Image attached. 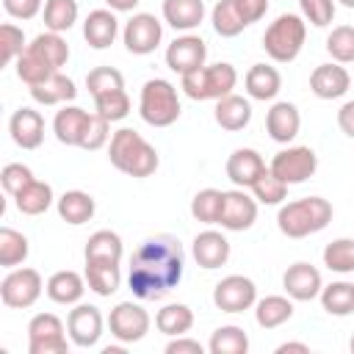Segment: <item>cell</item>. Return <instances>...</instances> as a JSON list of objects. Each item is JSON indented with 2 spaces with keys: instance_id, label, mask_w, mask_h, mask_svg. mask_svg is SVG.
<instances>
[{
  "instance_id": "cell-1",
  "label": "cell",
  "mask_w": 354,
  "mask_h": 354,
  "mask_svg": "<svg viewBox=\"0 0 354 354\" xmlns=\"http://www.w3.org/2000/svg\"><path fill=\"white\" fill-rule=\"evenodd\" d=\"M183 266H185L183 243L174 235L147 238L130 257L127 285H130L133 296L141 301L163 299L171 288L180 285Z\"/></svg>"
},
{
  "instance_id": "cell-2",
  "label": "cell",
  "mask_w": 354,
  "mask_h": 354,
  "mask_svg": "<svg viewBox=\"0 0 354 354\" xmlns=\"http://www.w3.org/2000/svg\"><path fill=\"white\" fill-rule=\"evenodd\" d=\"M108 160L113 169H119L127 177L144 180L149 174H155V169L160 166L158 149L133 127H122L111 136V147H108Z\"/></svg>"
},
{
  "instance_id": "cell-3",
  "label": "cell",
  "mask_w": 354,
  "mask_h": 354,
  "mask_svg": "<svg viewBox=\"0 0 354 354\" xmlns=\"http://www.w3.org/2000/svg\"><path fill=\"white\" fill-rule=\"evenodd\" d=\"M332 221V205L324 196H301L285 202L277 213V227L288 238H307Z\"/></svg>"
},
{
  "instance_id": "cell-4",
  "label": "cell",
  "mask_w": 354,
  "mask_h": 354,
  "mask_svg": "<svg viewBox=\"0 0 354 354\" xmlns=\"http://www.w3.org/2000/svg\"><path fill=\"white\" fill-rule=\"evenodd\" d=\"M307 39V19L301 14H279L263 33V50L277 64H290L299 58Z\"/></svg>"
},
{
  "instance_id": "cell-5",
  "label": "cell",
  "mask_w": 354,
  "mask_h": 354,
  "mask_svg": "<svg viewBox=\"0 0 354 354\" xmlns=\"http://www.w3.org/2000/svg\"><path fill=\"white\" fill-rule=\"evenodd\" d=\"M235 83H238V72L227 61L205 64L194 72L180 75V88L191 100H221V97L232 94Z\"/></svg>"
},
{
  "instance_id": "cell-6",
  "label": "cell",
  "mask_w": 354,
  "mask_h": 354,
  "mask_svg": "<svg viewBox=\"0 0 354 354\" xmlns=\"http://www.w3.org/2000/svg\"><path fill=\"white\" fill-rule=\"evenodd\" d=\"M180 97L177 88L166 77H152L141 86L138 113L149 127H169L180 119Z\"/></svg>"
},
{
  "instance_id": "cell-7",
  "label": "cell",
  "mask_w": 354,
  "mask_h": 354,
  "mask_svg": "<svg viewBox=\"0 0 354 354\" xmlns=\"http://www.w3.org/2000/svg\"><path fill=\"white\" fill-rule=\"evenodd\" d=\"M44 285L47 282L36 268H11L0 282V301L11 310H28L39 301Z\"/></svg>"
},
{
  "instance_id": "cell-8",
  "label": "cell",
  "mask_w": 354,
  "mask_h": 354,
  "mask_svg": "<svg viewBox=\"0 0 354 354\" xmlns=\"http://www.w3.org/2000/svg\"><path fill=\"white\" fill-rule=\"evenodd\" d=\"M315 169H318V155L313 152V147H304V144L279 149L268 163V171L288 185L307 183L315 174Z\"/></svg>"
},
{
  "instance_id": "cell-9",
  "label": "cell",
  "mask_w": 354,
  "mask_h": 354,
  "mask_svg": "<svg viewBox=\"0 0 354 354\" xmlns=\"http://www.w3.org/2000/svg\"><path fill=\"white\" fill-rule=\"evenodd\" d=\"M69 340L55 313H36L28 324V354H66Z\"/></svg>"
},
{
  "instance_id": "cell-10",
  "label": "cell",
  "mask_w": 354,
  "mask_h": 354,
  "mask_svg": "<svg viewBox=\"0 0 354 354\" xmlns=\"http://www.w3.org/2000/svg\"><path fill=\"white\" fill-rule=\"evenodd\" d=\"M149 324H152V321H149V313H147L141 304H136V301H119V304L111 310V315H108V329H111V335H113L119 343H124V346L144 340L147 332H149Z\"/></svg>"
},
{
  "instance_id": "cell-11",
  "label": "cell",
  "mask_w": 354,
  "mask_h": 354,
  "mask_svg": "<svg viewBox=\"0 0 354 354\" xmlns=\"http://www.w3.org/2000/svg\"><path fill=\"white\" fill-rule=\"evenodd\" d=\"M160 39H163V22L155 14L138 11V14H133L124 22L122 41H124L127 53H133V55H149V53H155L158 44H160Z\"/></svg>"
},
{
  "instance_id": "cell-12",
  "label": "cell",
  "mask_w": 354,
  "mask_h": 354,
  "mask_svg": "<svg viewBox=\"0 0 354 354\" xmlns=\"http://www.w3.org/2000/svg\"><path fill=\"white\" fill-rule=\"evenodd\" d=\"M257 301V285L243 274H230L216 282L213 288V304L221 313H243L252 310Z\"/></svg>"
},
{
  "instance_id": "cell-13",
  "label": "cell",
  "mask_w": 354,
  "mask_h": 354,
  "mask_svg": "<svg viewBox=\"0 0 354 354\" xmlns=\"http://www.w3.org/2000/svg\"><path fill=\"white\" fill-rule=\"evenodd\" d=\"M102 329H105V318L94 304L77 301L66 315V335L77 348H94L102 337Z\"/></svg>"
},
{
  "instance_id": "cell-14",
  "label": "cell",
  "mask_w": 354,
  "mask_h": 354,
  "mask_svg": "<svg viewBox=\"0 0 354 354\" xmlns=\"http://www.w3.org/2000/svg\"><path fill=\"white\" fill-rule=\"evenodd\" d=\"M257 221V199L246 194V188H232L224 191V202H221V216L218 224L221 230L230 232H243Z\"/></svg>"
},
{
  "instance_id": "cell-15",
  "label": "cell",
  "mask_w": 354,
  "mask_h": 354,
  "mask_svg": "<svg viewBox=\"0 0 354 354\" xmlns=\"http://www.w3.org/2000/svg\"><path fill=\"white\" fill-rule=\"evenodd\" d=\"M205 61H207V44L196 33H183L166 47V66L177 75L194 72L205 66Z\"/></svg>"
},
{
  "instance_id": "cell-16",
  "label": "cell",
  "mask_w": 354,
  "mask_h": 354,
  "mask_svg": "<svg viewBox=\"0 0 354 354\" xmlns=\"http://www.w3.org/2000/svg\"><path fill=\"white\" fill-rule=\"evenodd\" d=\"M282 288L293 301H313V299H318L324 279L313 263L299 260V263L288 266V271L282 274Z\"/></svg>"
},
{
  "instance_id": "cell-17",
  "label": "cell",
  "mask_w": 354,
  "mask_h": 354,
  "mask_svg": "<svg viewBox=\"0 0 354 354\" xmlns=\"http://www.w3.org/2000/svg\"><path fill=\"white\" fill-rule=\"evenodd\" d=\"M224 169H227V177H230V183H232L235 188H252V185L268 171L263 155H260L257 149H252V147L235 149V152L227 158V166H224Z\"/></svg>"
},
{
  "instance_id": "cell-18",
  "label": "cell",
  "mask_w": 354,
  "mask_h": 354,
  "mask_svg": "<svg viewBox=\"0 0 354 354\" xmlns=\"http://www.w3.org/2000/svg\"><path fill=\"white\" fill-rule=\"evenodd\" d=\"M351 86V75L346 72V66H340L337 61L332 64H318L313 72H310V91L318 97V100H340L346 97Z\"/></svg>"
},
{
  "instance_id": "cell-19",
  "label": "cell",
  "mask_w": 354,
  "mask_h": 354,
  "mask_svg": "<svg viewBox=\"0 0 354 354\" xmlns=\"http://www.w3.org/2000/svg\"><path fill=\"white\" fill-rule=\"evenodd\" d=\"M11 141L22 149H36L44 141V116L36 108H17L8 119Z\"/></svg>"
},
{
  "instance_id": "cell-20",
  "label": "cell",
  "mask_w": 354,
  "mask_h": 354,
  "mask_svg": "<svg viewBox=\"0 0 354 354\" xmlns=\"http://www.w3.org/2000/svg\"><path fill=\"white\" fill-rule=\"evenodd\" d=\"M191 254H194V260H196L199 268H207V271L221 268L230 260V241L218 230H205V232H199L194 238Z\"/></svg>"
},
{
  "instance_id": "cell-21",
  "label": "cell",
  "mask_w": 354,
  "mask_h": 354,
  "mask_svg": "<svg viewBox=\"0 0 354 354\" xmlns=\"http://www.w3.org/2000/svg\"><path fill=\"white\" fill-rule=\"evenodd\" d=\"M266 130L277 144H290L301 130V113L293 102L279 100L266 113Z\"/></svg>"
},
{
  "instance_id": "cell-22",
  "label": "cell",
  "mask_w": 354,
  "mask_h": 354,
  "mask_svg": "<svg viewBox=\"0 0 354 354\" xmlns=\"http://www.w3.org/2000/svg\"><path fill=\"white\" fill-rule=\"evenodd\" d=\"M116 36H119L116 11H111V8H94V11H88V17L83 22V39L88 41V47L105 50V47L113 44Z\"/></svg>"
},
{
  "instance_id": "cell-23",
  "label": "cell",
  "mask_w": 354,
  "mask_h": 354,
  "mask_svg": "<svg viewBox=\"0 0 354 354\" xmlns=\"http://www.w3.org/2000/svg\"><path fill=\"white\" fill-rule=\"evenodd\" d=\"M44 293H47V299L55 301V304H66V307H69V304H77V301L83 299V293H86V277H80V274L72 271V268L55 271V274L47 279Z\"/></svg>"
},
{
  "instance_id": "cell-24",
  "label": "cell",
  "mask_w": 354,
  "mask_h": 354,
  "mask_svg": "<svg viewBox=\"0 0 354 354\" xmlns=\"http://www.w3.org/2000/svg\"><path fill=\"white\" fill-rule=\"evenodd\" d=\"M55 210H58V216H61L66 224L80 227V224H86V221L94 218L97 202H94L91 194H86V191H80V188H72V191H64V194L55 199Z\"/></svg>"
},
{
  "instance_id": "cell-25",
  "label": "cell",
  "mask_w": 354,
  "mask_h": 354,
  "mask_svg": "<svg viewBox=\"0 0 354 354\" xmlns=\"http://www.w3.org/2000/svg\"><path fill=\"white\" fill-rule=\"evenodd\" d=\"M25 50L30 55H36L39 61H44L55 72H61V66L69 61V44H66V39L61 33H53V30H44V33L33 36Z\"/></svg>"
},
{
  "instance_id": "cell-26",
  "label": "cell",
  "mask_w": 354,
  "mask_h": 354,
  "mask_svg": "<svg viewBox=\"0 0 354 354\" xmlns=\"http://www.w3.org/2000/svg\"><path fill=\"white\" fill-rule=\"evenodd\" d=\"M216 124L227 133H238L243 130L249 122H252V105L246 97H238V94H227L221 100H216Z\"/></svg>"
},
{
  "instance_id": "cell-27",
  "label": "cell",
  "mask_w": 354,
  "mask_h": 354,
  "mask_svg": "<svg viewBox=\"0 0 354 354\" xmlns=\"http://www.w3.org/2000/svg\"><path fill=\"white\" fill-rule=\"evenodd\" d=\"M163 19L174 30L191 33L205 19V3L202 0H163Z\"/></svg>"
},
{
  "instance_id": "cell-28",
  "label": "cell",
  "mask_w": 354,
  "mask_h": 354,
  "mask_svg": "<svg viewBox=\"0 0 354 354\" xmlns=\"http://www.w3.org/2000/svg\"><path fill=\"white\" fill-rule=\"evenodd\" d=\"M243 86H246V94H249L252 100L266 102V100H274V97L279 94L282 77H279V72H277L274 66H268V64H252L249 72H246V77H243Z\"/></svg>"
},
{
  "instance_id": "cell-29",
  "label": "cell",
  "mask_w": 354,
  "mask_h": 354,
  "mask_svg": "<svg viewBox=\"0 0 354 354\" xmlns=\"http://www.w3.org/2000/svg\"><path fill=\"white\" fill-rule=\"evenodd\" d=\"M28 88H30V97L39 105H61V102H69V100L77 97L75 80L66 77L64 72H53L47 80H41L36 86H28Z\"/></svg>"
},
{
  "instance_id": "cell-30",
  "label": "cell",
  "mask_w": 354,
  "mask_h": 354,
  "mask_svg": "<svg viewBox=\"0 0 354 354\" xmlns=\"http://www.w3.org/2000/svg\"><path fill=\"white\" fill-rule=\"evenodd\" d=\"M88 111H83V108H77V105H64L58 113H55V119H53V133H55V138L61 141V144H66V147H80V136H83V130H86V122H88Z\"/></svg>"
},
{
  "instance_id": "cell-31",
  "label": "cell",
  "mask_w": 354,
  "mask_h": 354,
  "mask_svg": "<svg viewBox=\"0 0 354 354\" xmlns=\"http://www.w3.org/2000/svg\"><path fill=\"white\" fill-rule=\"evenodd\" d=\"M86 285L97 296H113L122 285V271L119 263H105V260H86Z\"/></svg>"
},
{
  "instance_id": "cell-32",
  "label": "cell",
  "mask_w": 354,
  "mask_h": 354,
  "mask_svg": "<svg viewBox=\"0 0 354 354\" xmlns=\"http://www.w3.org/2000/svg\"><path fill=\"white\" fill-rule=\"evenodd\" d=\"M55 196H53V185L44 183V180H33L28 183L17 196H14V205L22 216H41L53 207Z\"/></svg>"
},
{
  "instance_id": "cell-33",
  "label": "cell",
  "mask_w": 354,
  "mask_h": 354,
  "mask_svg": "<svg viewBox=\"0 0 354 354\" xmlns=\"http://www.w3.org/2000/svg\"><path fill=\"white\" fill-rule=\"evenodd\" d=\"M124 254V243L119 238V232L113 230H97L88 235L83 257L86 260H105V263H122Z\"/></svg>"
},
{
  "instance_id": "cell-34",
  "label": "cell",
  "mask_w": 354,
  "mask_h": 354,
  "mask_svg": "<svg viewBox=\"0 0 354 354\" xmlns=\"http://www.w3.org/2000/svg\"><path fill=\"white\" fill-rule=\"evenodd\" d=\"M293 315V299L290 296H266L254 301V321L263 329H277Z\"/></svg>"
},
{
  "instance_id": "cell-35",
  "label": "cell",
  "mask_w": 354,
  "mask_h": 354,
  "mask_svg": "<svg viewBox=\"0 0 354 354\" xmlns=\"http://www.w3.org/2000/svg\"><path fill=\"white\" fill-rule=\"evenodd\" d=\"M155 326H158V332H163L169 337L188 335L191 326H194V310L188 304H183V301H171V304H166V307L158 310Z\"/></svg>"
},
{
  "instance_id": "cell-36",
  "label": "cell",
  "mask_w": 354,
  "mask_h": 354,
  "mask_svg": "<svg viewBox=\"0 0 354 354\" xmlns=\"http://www.w3.org/2000/svg\"><path fill=\"white\" fill-rule=\"evenodd\" d=\"M318 299H321V307L329 315L346 318V315L354 313V282H343V279L340 282H329V285L321 288Z\"/></svg>"
},
{
  "instance_id": "cell-37",
  "label": "cell",
  "mask_w": 354,
  "mask_h": 354,
  "mask_svg": "<svg viewBox=\"0 0 354 354\" xmlns=\"http://www.w3.org/2000/svg\"><path fill=\"white\" fill-rule=\"evenodd\" d=\"M207 351H210V354H246V351H249V335H246L241 326H235V324L218 326V329L210 335Z\"/></svg>"
},
{
  "instance_id": "cell-38",
  "label": "cell",
  "mask_w": 354,
  "mask_h": 354,
  "mask_svg": "<svg viewBox=\"0 0 354 354\" xmlns=\"http://www.w3.org/2000/svg\"><path fill=\"white\" fill-rule=\"evenodd\" d=\"M41 17H44L47 30L66 33L77 22V0H44Z\"/></svg>"
},
{
  "instance_id": "cell-39",
  "label": "cell",
  "mask_w": 354,
  "mask_h": 354,
  "mask_svg": "<svg viewBox=\"0 0 354 354\" xmlns=\"http://www.w3.org/2000/svg\"><path fill=\"white\" fill-rule=\"evenodd\" d=\"M210 22H213V30L221 36V39H232L238 33H243V28H249L243 22V17L238 14L235 8V0H218L210 11Z\"/></svg>"
},
{
  "instance_id": "cell-40",
  "label": "cell",
  "mask_w": 354,
  "mask_h": 354,
  "mask_svg": "<svg viewBox=\"0 0 354 354\" xmlns=\"http://www.w3.org/2000/svg\"><path fill=\"white\" fill-rule=\"evenodd\" d=\"M30 243L22 232L11 230V227H0V266L3 268H17L19 263L28 260Z\"/></svg>"
},
{
  "instance_id": "cell-41",
  "label": "cell",
  "mask_w": 354,
  "mask_h": 354,
  "mask_svg": "<svg viewBox=\"0 0 354 354\" xmlns=\"http://www.w3.org/2000/svg\"><path fill=\"white\" fill-rule=\"evenodd\" d=\"M324 266L335 274H354V238H335L324 246Z\"/></svg>"
},
{
  "instance_id": "cell-42",
  "label": "cell",
  "mask_w": 354,
  "mask_h": 354,
  "mask_svg": "<svg viewBox=\"0 0 354 354\" xmlns=\"http://www.w3.org/2000/svg\"><path fill=\"white\" fill-rule=\"evenodd\" d=\"M221 202H224V191H218V188H202L191 199V216L196 221H202V224H218Z\"/></svg>"
},
{
  "instance_id": "cell-43",
  "label": "cell",
  "mask_w": 354,
  "mask_h": 354,
  "mask_svg": "<svg viewBox=\"0 0 354 354\" xmlns=\"http://www.w3.org/2000/svg\"><path fill=\"white\" fill-rule=\"evenodd\" d=\"M326 53L337 64H354V25H337L326 36Z\"/></svg>"
},
{
  "instance_id": "cell-44",
  "label": "cell",
  "mask_w": 354,
  "mask_h": 354,
  "mask_svg": "<svg viewBox=\"0 0 354 354\" xmlns=\"http://www.w3.org/2000/svg\"><path fill=\"white\" fill-rule=\"evenodd\" d=\"M94 111L100 116H105L108 122H122L127 113H130V97L124 88H113V91H105L100 97H94Z\"/></svg>"
},
{
  "instance_id": "cell-45",
  "label": "cell",
  "mask_w": 354,
  "mask_h": 354,
  "mask_svg": "<svg viewBox=\"0 0 354 354\" xmlns=\"http://www.w3.org/2000/svg\"><path fill=\"white\" fill-rule=\"evenodd\" d=\"M25 33H22V28L19 25H14V22H3L0 25V64L3 66H8V64H14L22 53H25Z\"/></svg>"
},
{
  "instance_id": "cell-46",
  "label": "cell",
  "mask_w": 354,
  "mask_h": 354,
  "mask_svg": "<svg viewBox=\"0 0 354 354\" xmlns=\"http://www.w3.org/2000/svg\"><path fill=\"white\" fill-rule=\"evenodd\" d=\"M86 88L91 97H100L105 91H113V88H124V77L119 69L113 66H94L88 75H86Z\"/></svg>"
},
{
  "instance_id": "cell-47",
  "label": "cell",
  "mask_w": 354,
  "mask_h": 354,
  "mask_svg": "<svg viewBox=\"0 0 354 354\" xmlns=\"http://www.w3.org/2000/svg\"><path fill=\"white\" fill-rule=\"evenodd\" d=\"M249 191H252V196L260 205H282L285 196H288V183H282L279 177H274L271 171H266Z\"/></svg>"
},
{
  "instance_id": "cell-48",
  "label": "cell",
  "mask_w": 354,
  "mask_h": 354,
  "mask_svg": "<svg viewBox=\"0 0 354 354\" xmlns=\"http://www.w3.org/2000/svg\"><path fill=\"white\" fill-rule=\"evenodd\" d=\"M108 130H111V122L94 111V113L88 116V122H86L83 136H80V149H88V152L102 149V147L108 144V136H111Z\"/></svg>"
},
{
  "instance_id": "cell-49",
  "label": "cell",
  "mask_w": 354,
  "mask_h": 354,
  "mask_svg": "<svg viewBox=\"0 0 354 354\" xmlns=\"http://www.w3.org/2000/svg\"><path fill=\"white\" fill-rule=\"evenodd\" d=\"M301 17L315 25V28H326L335 19V0H299Z\"/></svg>"
},
{
  "instance_id": "cell-50",
  "label": "cell",
  "mask_w": 354,
  "mask_h": 354,
  "mask_svg": "<svg viewBox=\"0 0 354 354\" xmlns=\"http://www.w3.org/2000/svg\"><path fill=\"white\" fill-rule=\"evenodd\" d=\"M36 177H33V171L25 166V163H6L3 166V171H0V183H3V188H6V194H11V196H17L28 183H33Z\"/></svg>"
},
{
  "instance_id": "cell-51",
  "label": "cell",
  "mask_w": 354,
  "mask_h": 354,
  "mask_svg": "<svg viewBox=\"0 0 354 354\" xmlns=\"http://www.w3.org/2000/svg\"><path fill=\"white\" fill-rule=\"evenodd\" d=\"M44 0H3V8L14 19H33L41 11Z\"/></svg>"
},
{
  "instance_id": "cell-52",
  "label": "cell",
  "mask_w": 354,
  "mask_h": 354,
  "mask_svg": "<svg viewBox=\"0 0 354 354\" xmlns=\"http://www.w3.org/2000/svg\"><path fill=\"white\" fill-rule=\"evenodd\" d=\"M235 8H238V14L243 17L246 25H254V22H260L266 17L268 0H235Z\"/></svg>"
},
{
  "instance_id": "cell-53",
  "label": "cell",
  "mask_w": 354,
  "mask_h": 354,
  "mask_svg": "<svg viewBox=\"0 0 354 354\" xmlns=\"http://www.w3.org/2000/svg\"><path fill=\"white\" fill-rule=\"evenodd\" d=\"M202 351H205V346H202L199 340L185 337V335L171 337V340L166 343V354H202Z\"/></svg>"
},
{
  "instance_id": "cell-54",
  "label": "cell",
  "mask_w": 354,
  "mask_h": 354,
  "mask_svg": "<svg viewBox=\"0 0 354 354\" xmlns=\"http://www.w3.org/2000/svg\"><path fill=\"white\" fill-rule=\"evenodd\" d=\"M337 127L348 138H354V100H348V102L340 105V111H337Z\"/></svg>"
},
{
  "instance_id": "cell-55",
  "label": "cell",
  "mask_w": 354,
  "mask_h": 354,
  "mask_svg": "<svg viewBox=\"0 0 354 354\" xmlns=\"http://www.w3.org/2000/svg\"><path fill=\"white\" fill-rule=\"evenodd\" d=\"M108 3V8L111 11H116V14H124V11H133L141 0H105Z\"/></svg>"
},
{
  "instance_id": "cell-56",
  "label": "cell",
  "mask_w": 354,
  "mask_h": 354,
  "mask_svg": "<svg viewBox=\"0 0 354 354\" xmlns=\"http://www.w3.org/2000/svg\"><path fill=\"white\" fill-rule=\"evenodd\" d=\"M288 351L307 354V351H310V346H307V343H279V346H277V354H288Z\"/></svg>"
},
{
  "instance_id": "cell-57",
  "label": "cell",
  "mask_w": 354,
  "mask_h": 354,
  "mask_svg": "<svg viewBox=\"0 0 354 354\" xmlns=\"http://www.w3.org/2000/svg\"><path fill=\"white\" fill-rule=\"evenodd\" d=\"M122 351H124V343L122 346H105L102 348V354H122Z\"/></svg>"
},
{
  "instance_id": "cell-58",
  "label": "cell",
  "mask_w": 354,
  "mask_h": 354,
  "mask_svg": "<svg viewBox=\"0 0 354 354\" xmlns=\"http://www.w3.org/2000/svg\"><path fill=\"white\" fill-rule=\"evenodd\" d=\"M337 3H343L346 8H354V0H337Z\"/></svg>"
},
{
  "instance_id": "cell-59",
  "label": "cell",
  "mask_w": 354,
  "mask_h": 354,
  "mask_svg": "<svg viewBox=\"0 0 354 354\" xmlns=\"http://www.w3.org/2000/svg\"><path fill=\"white\" fill-rule=\"evenodd\" d=\"M348 348H351V354H354V335H351V340H348Z\"/></svg>"
}]
</instances>
